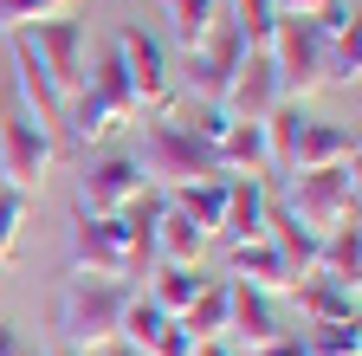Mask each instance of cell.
Masks as SVG:
<instances>
[{
	"label": "cell",
	"mask_w": 362,
	"mask_h": 356,
	"mask_svg": "<svg viewBox=\"0 0 362 356\" xmlns=\"http://www.w3.org/2000/svg\"><path fill=\"white\" fill-rule=\"evenodd\" d=\"M129 285L123 279H90V272H71L65 292H59V343L65 350H98V343H117L123 331V311H129Z\"/></svg>",
	"instance_id": "obj_1"
},
{
	"label": "cell",
	"mask_w": 362,
	"mask_h": 356,
	"mask_svg": "<svg viewBox=\"0 0 362 356\" xmlns=\"http://www.w3.org/2000/svg\"><path fill=\"white\" fill-rule=\"evenodd\" d=\"M136 168H143V182L149 188H181V182H201V175H220L214 162V143L194 137L188 123H175V117H149L143 123V149H136Z\"/></svg>",
	"instance_id": "obj_2"
},
{
	"label": "cell",
	"mask_w": 362,
	"mask_h": 356,
	"mask_svg": "<svg viewBox=\"0 0 362 356\" xmlns=\"http://www.w3.org/2000/svg\"><path fill=\"white\" fill-rule=\"evenodd\" d=\"M279 207L298 220V227H310L317 240L337 234V227H349V220H356V162L285 175V201H279Z\"/></svg>",
	"instance_id": "obj_3"
},
{
	"label": "cell",
	"mask_w": 362,
	"mask_h": 356,
	"mask_svg": "<svg viewBox=\"0 0 362 356\" xmlns=\"http://www.w3.org/2000/svg\"><path fill=\"white\" fill-rule=\"evenodd\" d=\"M265 59H272V78H279V98L285 104H304L310 91H324V33L304 13H279L272 20V39H265Z\"/></svg>",
	"instance_id": "obj_4"
},
{
	"label": "cell",
	"mask_w": 362,
	"mask_h": 356,
	"mask_svg": "<svg viewBox=\"0 0 362 356\" xmlns=\"http://www.w3.org/2000/svg\"><path fill=\"white\" fill-rule=\"evenodd\" d=\"M117 59H123V71H129V91H136V117H175V104H181V84H175V59H168V46L156 33H143V26H117Z\"/></svg>",
	"instance_id": "obj_5"
},
{
	"label": "cell",
	"mask_w": 362,
	"mask_h": 356,
	"mask_svg": "<svg viewBox=\"0 0 362 356\" xmlns=\"http://www.w3.org/2000/svg\"><path fill=\"white\" fill-rule=\"evenodd\" d=\"M26 39V52L39 59V71L52 78V91L59 98H78L84 91V78H90V26L84 20H39V26H26L20 33Z\"/></svg>",
	"instance_id": "obj_6"
},
{
	"label": "cell",
	"mask_w": 362,
	"mask_h": 356,
	"mask_svg": "<svg viewBox=\"0 0 362 356\" xmlns=\"http://www.w3.org/2000/svg\"><path fill=\"white\" fill-rule=\"evenodd\" d=\"M52 168H59V143L45 137L33 117H0V188L33 201Z\"/></svg>",
	"instance_id": "obj_7"
},
{
	"label": "cell",
	"mask_w": 362,
	"mask_h": 356,
	"mask_svg": "<svg viewBox=\"0 0 362 356\" xmlns=\"http://www.w3.org/2000/svg\"><path fill=\"white\" fill-rule=\"evenodd\" d=\"M65 253H71V272H90V279H129V240H123V227H117V214H110V220L71 214Z\"/></svg>",
	"instance_id": "obj_8"
},
{
	"label": "cell",
	"mask_w": 362,
	"mask_h": 356,
	"mask_svg": "<svg viewBox=\"0 0 362 356\" xmlns=\"http://www.w3.org/2000/svg\"><path fill=\"white\" fill-rule=\"evenodd\" d=\"M233 285V279H226ZM291 337V311L279 292H252V285H233V298H226V343L233 350H265Z\"/></svg>",
	"instance_id": "obj_9"
},
{
	"label": "cell",
	"mask_w": 362,
	"mask_h": 356,
	"mask_svg": "<svg viewBox=\"0 0 362 356\" xmlns=\"http://www.w3.org/2000/svg\"><path fill=\"white\" fill-rule=\"evenodd\" d=\"M129 195H143V168H136V156H98V162H84V175H78V214H98V220H110Z\"/></svg>",
	"instance_id": "obj_10"
},
{
	"label": "cell",
	"mask_w": 362,
	"mask_h": 356,
	"mask_svg": "<svg viewBox=\"0 0 362 356\" xmlns=\"http://www.w3.org/2000/svg\"><path fill=\"white\" fill-rule=\"evenodd\" d=\"M265 214H272V182H265V175H226L220 240H226V246H246V240H265Z\"/></svg>",
	"instance_id": "obj_11"
},
{
	"label": "cell",
	"mask_w": 362,
	"mask_h": 356,
	"mask_svg": "<svg viewBox=\"0 0 362 356\" xmlns=\"http://www.w3.org/2000/svg\"><path fill=\"white\" fill-rule=\"evenodd\" d=\"M279 104H285V98H279V78H272V59H265V52H246V65L233 71L220 110L233 117V123H265Z\"/></svg>",
	"instance_id": "obj_12"
},
{
	"label": "cell",
	"mask_w": 362,
	"mask_h": 356,
	"mask_svg": "<svg viewBox=\"0 0 362 356\" xmlns=\"http://www.w3.org/2000/svg\"><path fill=\"white\" fill-rule=\"evenodd\" d=\"M356 162V123H330V117H304L298 123V137H291V168H343Z\"/></svg>",
	"instance_id": "obj_13"
},
{
	"label": "cell",
	"mask_w": 362,
	"mask_h": 356,
	"mask_svg": "<svg viewBox=\"0 0 362 356\" xmlns=\"http://www.w3.org/2000/svg\"><path fill=\"white\" fill-rule=\"evenodd\" d=\"M285 311L304 318V324H356V292L324 279V272H310V279H298L285 292Z\"/></svg>",
	"instance_id": "obj_14"
},
{
	"label": "cell",
	"mask_w": 362,
	"mask_h": 356,
	"mask_svg": "<svg viewBox=\"0 0 362 356\" xmlns=\"http://www.w3.org/2000/svg\"><path fill=\"white\" fill-rule=\"evenodd\" d=\"M265 240H272V253L285 259V272H291V285L317 272V246H324V240H317L310 227H298V220H291V214L279 207V195H272V214H265Z\"/></svg>",
	"instance_id": "obj_15"
},
{
	"label": "cell",
	"mask_w": 362,
	"mask_h": 356,
	"mask_svg": "<svg viewBox=\"0 0 362 356\" xmlns=\"http://www.w3.org/2000/svg\"><path fill=\"white\" fill-rule=\"evenodd\" d=\"M226 279L233 285H252V292H291V272H285V259L272 253V240H246V246H233L226 253Z\"/></svg>",
	"instance_id": "obj_16"
},
{
	"label": "cell",
	"mask_w": 362,
	"mask_h": 356,
	"mask_svg": "<svg viewBox=\"0 0 362 356\" xmlns=\"http://www.w3.org/2000/svg\"><path fill=\"white\" fill-rule=\"evenodd\" d=\"M207 240L214 234H201L181 207H162V220H156V265H201Z\"/></svg>",
	"instance_id": "obj_17"
},
{
	"label": "cell",
	"mask_w": 362,
	"mask_h": 356,
	"mask_svg": "<svg viewBox=\"0 0 362 356\" xmlns=\"http://www.w3.org/2000/svg\"><path fill=\"white\" fill-rule=\"evenodd\" d=\"M162 13H168V39L181 46V59H188V52L207 46V33L226 13V0H162Z\"/></svg>",
	"instance_id": "obj_18"
},
{
	"label": "cell",
	"mask_w": 362,
	"mask_h": 356,
	"mask_svg": "<svg viewBox=\"0 0 362 356\" xmlns=\"http://www.w3.org/2000/svg\"><path fill=\"white\" fill-rule=\"evenodd\" d=\"M90 91L104 98V110L117 117V123H136V91H129V71H123V59H117V46H104V52H90Z\"/></svg>",
	"instance_id": "obj_19"
},
{
	"label": "cell",
	"mask_w": 362,
	"mask_h": 356,
	"mask_svg": "<svg viewBox=\"0 0 362 356\" xmlns=\"http://www.w3.org/2000/svg\"><path fill=\"white\" fill-rule=\"evenodd\" d=\"M214 162H220V175H272L259 123H226V137L214 143Z\"/></svg>",
	"instance_id": "obj_20"
},
{
	"label": "cell",
	"mask_w": 362,
	"mask_h": 356,
	"mask_svg": "<svg viewBox=\"0 0 362 356\" xmlns=\"http://www.w3.org/2000/svg\"><path fill=\"white\" fill-rule=\"evenodd\" d=\"M168 207H181L201 234H220V207H226V175H201V182L168 188Z\"/></svg>",
	"instance_id": "obj_21"
},
{
	"label": "cell",
	"mask_w": 362,
	"mask_h": 356,
	"mask_svg": "<svg viewBox=\"0 0 362 356\" xmlns=\"http://www.w3.org/2000/svg\"><path fill=\"white\" fill-rule=\"evenodd\" d=\"M226 298H233V285H226V279H207L201 292H194V304L188 311H181V331H188L194 343H214V337H226Z\"/></svg>",
	"instance_id": "obj_22"
},
{
	"label": "cell",
	"mask_w": 362,
	"mask_h": 356,
	"mask_svg": "<svg viewBox=\"0 0 362 356\" xmlns=\"http://www.w3.org/2000/svg\"><path fill=\"white\" fill-rule=\"evenodd\" d=\"M317 272L356 292V279H362V234H356V220L337 227V234H324V246H317Z\"/></svg>",
	"instance_id": "obj_23"
},
{
	"label": "cell",
	"mask_w": 362,
	"mask_h": 356,
	"mask_svg": "<svg viewBox=\"0 0 362 356\" xmlns=\"http://www.w3.org/2000/svg\"><path fill=\"white\" fill-rule=\"evenodd\" d=\"M201 285H207L201 265H156V272H149V304H162L168 318H181V311L194 304Z\"/></svg>",
	"instance_id": "obj_24"
},
{
	"label": "cell",
	"mask_w": 362,
	"mask_h": 356,
	"mask_svg": "<svg viewBox=\"0 0 362 356\" xmlns=\"http://www.w3.org/2000/svg\"><path fill=\"white\" fill-rule=\"evenodd\" d=\"M168 324H175L168 311H162V304H149L143 292H136V298H129V311H123V331H117V337H123V343H136V350H149Z\"/></svg>",
	"instance_id": "obj_25"
},
{
	"label": "cell",
	"mask_w": 362,
	"mask_h": 356,
	"mask_svg": "<svg viewBox=\"0 0 362 356\" xmlns=\"http://www.w3.org/2000/svg\"><path fill=\"white\" fill-rule=\"evenodd\" d=\"M356 71H362V39H356V26H343V33L324 39V78L356 91Z\"/></svg>",
	"instance_id": "obj_26"
},
{
	"label": "cell",
	"mask_w": 362,
	"mask_h": 356,
	"mask_svg": "<svg viewBox=\"0 0 362 356\" xmlns=\"http://www.w3.org/2000/svg\"><path fill=\"white\" fill-rule=\"evenodd\" d=\"M226 20L246 33V46H252V52H265L272 20H279V0H226Z\"/></svg>",
	"instance_id": "obj_27"
},
{
	"label": "cell",
	"mask_w": 362,
	"mask_h": 356,
	"mask_svg": "<svg viewBox=\"0 0 362 356\" xmlns=\"http://www.w3.org/2000/svg\"><path fill=\"white\" fill-rule=\"evenodd\" d=\"M310 356H362V331L356 324H304L298 331Z\"/></svg>",
	"instance_id": "obj_28"
},
{
	"label": "cell",
	"mask_w": 362,
	"mask_h": 356,
	"mask_svg": "<svg viewBox=\"0 0 362 356\" xmlns=\"http://www.w3.org/2000/svg\"><path fill=\"white\" fill-rule=\"evenodd\" d=\"M71 0H0V33H26L39 20H59Z\"/></svg>",
	"instance_id": "obj_29"
},
{
	"label": "cell",
	"mask_w": 362,
	"mask_h": 356,
	"mask_svg": "<svg viewBox=\"0 0 362 356\" xmlns=\"http://www.w3.org/2000/svg\"><path fill=\"white\" fill-rule=\"evenodd\" d=\"M20 227H26V195L0 188V265H7V253L20 246Z\"/></svg>",
	"instance_id": "obj_30"
},
{
	"label": "cell",
	"mask_w": 362,
	"mask_h": 356,
	"mask_svg": "<svg viewBox=\"0 0 362 356\" xmlns=\"http://www.w3.org/2000/svg\"><path fill=\"white\" fill-rule=\"evenodd\" d=\"M149 356H194V337L188 331H181V324H168L156 343H149Z\"/></svg>",
	"instance_id": "obj_31"
},
{
	"label": "cell",
	"mask_w": 362,
	"mask_h": 356,
	"mask_svg": "<svg viewBox=\"0 0 362 356\" xmlns=\"http://www.w3.org/2000/svg\"><path fill=\"white\" fill-rule=\"evenodd\" d=\"M246 356H310V350H304V337L291 331V337H279V343H265V350H246Z\"/></svg>",
	"instance_id": "obj_32"
},
{
	"label": "cell",
	"mask_w": 362,
	"mask_h": 356,
	"mask_svg": "<svg viewBox=\"0 0 362 356\" xmlns=\"http://www.w3.org/2000/svg\"><path fill=\"white\" fill-rule=\"evenodd\" d=\"M78 356H149V350H136V343H123V337H117V343H98V350H78Z\"/></svg>",
	"instance_id": "obj_33"
},
{
	"label": "cell",
	"mask_w": 362,
	"mask_h": 356,
	"mask_svg": "<svg viewBox=\"0 0 362 356\" xmlns=\"http://www.w3.org/2000/svg\"><path fill=\"white\" fill-rule=\"evenodd\" d=\"M324 7H330V0H279V13H304V20H317Z\"/></svg>",
	"instance_id": "obj_34"
},
{
	"label": "cell",
	"mask_w": 362,
	"mask_h": 356,
	"mask_svg": "<svg viewBox=\"0 0 362 356\" xmlns=\"http://www.w3.org/2000/svg\"><path fill=\"white\" fill-rule=\"evenodd\" d=\"M0 356H26V343H20V331H13V324H0Z\"/></svg>",
	"instance_id": "obj_35"
},
{
	"label": "cell",
	"mask_w": 362,
	"mask_h": 356,
	"mask_svg": "<svg viewBox=\"0 0 362 356\" xmlns=\"http://www.w3.org/2000/svg\"><path fill=\"white\" fill-rule=\"evenodd\" d=\"M194 356H246V350H233L226 337H214V343H194Z\"/></svg>",
	"instance_id": "obj_36"
},
{
	"label": "cell",
	"mask_w": 362,
	"mask_h": 356,
	"mask_svg": "<svg viewBox=\"0 0 362 356\" xmlns=\"http://www.w3.org/2000/svg\"><path fill=\"white\" fill-rule=\"evenodd\" d=\"M52 356H78V350H65V343H59V350H52Z\"/></svg>",
	"instance_id": "obj_37"
},
{
	"label": "cell",
	"mask_w": 362,
	"mask_h": 356,
	"mask_svg": "<svg viewBox=\"0 0 362 356\" xmlns=\"http://www.w3.org/2000/svg\"><path fill=\"white\" fill-rule=\"evenodd\" d=\"M26 356H33V350H26Z\"/></svg>",
	"instance_id": "obj_38"
}]
</instances>
